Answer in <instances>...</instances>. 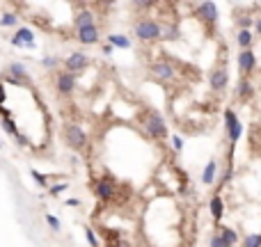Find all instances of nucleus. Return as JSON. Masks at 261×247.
Wrapping results in <instances>:
<instances>
[{"label":"nucleus","instance_id":"nucleus-1","mask_svg":"<svg viewBox=\"0 0 261 247\" xmlns=\"http://www.w3.org/2000/svg\"><path fill=\"white\" fill-rule=\"evenodd\" d=\"M135 35H137V39L151 41V39H158V37L163 35V28H160L156 21H151V18H144V21H140V23L135 25Z\"/></svg>","mask_w":261,"mask_h":247},{"label":"nucleus","instance_id":"nucleus-2","mask_svg":"<svg viewBox=\"0 0 261 247\" xmlns=\"http://www.w3.org/2000/svg\"><path fill=\"white\" fill-rule=\"evenodd\" d=\"M144 126H147V133L154 137V140H165L167 137V126L158 112H151L147 117V122H144Z\"/></svg>","mask_w":261,"mask_h":247},{"label":"nucleus","instance_id":"nucleus-3","mask_svg":"<svg viewBox=\"0 0 261 247\" xmlns=\"http://www.w3.org/2000/svg\"><path fill=\"white\" fill-rule=\"evenodd\" d=\"M66 133V142H69V147L73 149H80L85 144V140H87V135H85V130L80 128V126H76V124H69L65 128Z\"/></svg>","mask_w":261,"mask_h":247},{"label":"nucleus","instance_id":"nucleus-4","mask_svg":"<svg viewBox=\"0 0 261 247\" xmlns=\"http://www.w3.org/2000/svg\"><path fill=\"white\" fill-rule=\"evenodd\" d=\"M208 85H211V89H215V92H222V89L229 85V71L227 69H213L211 71V76H208Z\"/></svg>","mask_w":261,"mask_h":247},{"label":"nucleus","instance_id":"nucleus-5","mask_svg":"<svg viewBox=\"0 0 261 247\" xmlns=\"http://www.w3.org/2000/svg\"><path fill=\"white\" fill-rule=\"evenodd\" d=\"M12 44L16 48L25 46V48H35V35L30 28H18V32L12 37Z\"/></svg>","mask_w":261,"mask_h":247},{"label":"nucleus","instance_id":"nucleus-6","mask_svg":"<svg viewBox=\"0 0 261 247\" xmlns=\"http://www.w3.org/2000/svg\"><path fill=\"white\" fill-rule=\"evenodd\" d=\"M238 66H241V71L243 73H252L255 71V66H257V58H255V53L252 51H241L238 53Z\"/></svg>","mask_w":261,"mask_h":247},{"label":"nucleus","instance_id":"nucleus-7","mask_svg":"<svg viewBox=\"0 0 261 247\" xmlns=\"http://www.w3.org/2000/svg\"><path fill=\"white\" fill-rule=\"evenodd\" d=\"M197 14H199V18H204L211 25L218 21V7H215V2H202L197 7Z\"/></svg>","mask_w":261,"mask_h":247},{"label":"nucleus","instance_id":"nucleus-8","mask_svg":"<svg viewBox=\"0 0 261 247\" xmlns=\"http://www.w3.org/2000/svg\"><path fill=\"white\" fill-rule=\"evenodd\" d=\"M58 89L62 94H71L73 89H76V78L66 71V73H60L58 76Z\"/></svg>","mask_w":261,"mask_h":247},{"label":"nucleus","instance_id":"nucleus-9","mask_svg":"<svg viewBox=\"0 0 261 247\" xmlns=\"http://www.w3.org/2000/svg\"><path fill=\"white\" fill-rule=\"evenodd\" d=\"M151 71H154L160 80H172L174 78V69H172V64H167V62H154V64H151Z\"/></svg>","mask_w":261,"mask_h":247},{"label":"nucleus","instance_id":"nucleus-10","mask_svg":"<svg viewBox=\"0 0 261 247\" xmlns=\"http://www.w3.org/2000/svg\"><path fill=\"white\" fill-rule=\"evenodd\" d=\"M208 211H211L215 222L222 220V215H225V204H222V197H220V194H213V197H211V201H208Z\"/></svg>","mask_w":261,"mask_h":247},{"label":"nucleus","instance_id":"nucleus-11","mask_svg":"<svg viewBox=\"0 0 261 247\" xmlns=\"http://www.w3.org/2000/svg\"><path fill=\"white\" fill-rule=\"evenodd\" d=\"M66 66H69V73L71 71H83L87 66V55L83 53H71L66 58Z\"/></svg>","mask_w":261,"mask_h":247},{"label":"nucleus","instance_id":"nucleus-12","mask_svg":"<svg viewBox=\"0 0 261 247\" xmlns=\"http://www.w3.org/2000/svg\"><path fill=\"white\" fill-rule=\"evenodd\" d=\"M78 39H80V44H96V41H99V30H96V25L78 30Z\"/></svg>","mask_w":261,"mask_h":247},{"label":"nucleus","instance_id":"nucleus-13","mask_svg":"<svg viewBox=\"0 0 261 247\" xmlns=\"http://www.w3.org/2000/svg\"><path fill=\"white\" fill-rule=\"evenodd\" d=\"M96 194L101 197V199H110L115 194V188H113V183L108 181V179H103V181L96 183Z\"/></svg>","mask_w":261,"mask_h":247},{"label":"nucleus","instance_id":"nucleus-14","mask_svg":"<svg viewBox=\"0 0 261 247\" xmlns=\"http://www.w3.org/2000/svg\"><path fill=\"white\" fill-rule=\"evenodd\" d=\"M89 25H94V14L85 9V12H80L76 16V28L83 30V28H89Z\"/></svg>","mask_w":261,"mask_h":247},{"label":"nucleus","instance_id":"nucleus-15","mask_svg":"<svg viewBox=\"0 0 261 247\" xmlns=\"http://www.w3.org/2000/svg\"><path fill=\"white\" fill-rule=\"evenodd\" d=\"M215 160H208V165L204 167V172H202V183L204 185H211V183L215 181Z\"/></svg>","mask_w":261,"mask_h":247},{"label":"nucleus","instance_id":"nucleus-16","mask_svg":"<svg viewBox=\"0 0 261 247\" xmlns=\"http://www.w3.org/2000/svg\"><path fill=\"white\" fill-rule=\"evenodd\" d=\"M220 238H222L229 247H234L238 243V234L234 229H229V227H222V229H220Z\"/></svg>","mask_w":261,"mask_h":247},{"label":"nucleus","instance_id":"nucleus-17","mask_svg":"<svg viewBox=\"0 0 261 247\" xmlns=\"http://www.w3.org/2000/svg\"><path fill=\"white\" fill-rule=\"evenodd\" d=\"M252 94H255L252 82H250L248 78H243V80H241V85H238V96H241V99H252Z\"/></svg>","mask_w":261,"mask_h":247},{"label":"nucleus","instance_id":"nucleus-18","mask_svg":"<svg viewBox=\"0 0 261 247\" xmlns=\"http://www.w3.org/2000/svg\"><path fill=\"white\" fill-rule=\"evenodd\" d=\"M108 44H110V46H117V48H130V39L124 35H110L108 37Z\"/></svg>","mask_w":261,"mask_h":247},{"label":"nucleus","instance_id":"nucleus-19","mask_svg":"<svg viewBox=\"0 0 261 247\" xmlns=\"http://www.w3.org/2000/svg\"><path fill=\"white\" fill-rule=\"evenodd\" d=\"M238 46L243 48V51H248L250 48V44H252V32L250 30H238Z\"/></svg>","mask_w":261,"mask_h":247},{"label":"nucleus","instance_id":"nucleus-20","mask_svg":"<svg viewBox=\"0 0 261 247\" xmlns=\"http://www.w3.org/2000/svg\"><path fill=\"white\" fill-rule=\"evenodd\" d=\"M238 124H241V122H238L236 112H234V110H229V108H227V110H225V126H227V130H234V128H236V126H238Z\"/></svg>","mask_w":261,"mask_h":247},{"label":"nucleus","instance_id":"nucleus-21","mask_svg":"<svg viewBox=\"0 0 261 247\" xmlns=\"http://www.w3.org/2000/svg\"><path fill=\"white\" fill-rule=\"evenodd\" d=\"M243 247H261V234H248L243 238Z\"/></svg>","mask_w":261,"mask_h":247},{"label":"nucleus","instance_id":"nucleus-22","mask_svg":"<svg viewBox=\"0 0 261 247\" xmlns=\"http://www.w3.org/2000/svg\"><path fill=\"white\" fill-rule=\"evenodd\" d=\"M12 73H14V78H16V82L18 80H28V73H25L23 64H12Z\"/></svg>","mask_w":261,"mask_h":247},{"label":"nucleus","instance_id":"nucleus-23","mask_svg":"<svg viewBox=\"0 0 261 247\" xmlns=\"http://www.w3.org/2000/svg\"><path fill=\"white\" fill-rule=\"evenodd\" d=\"M241 133H243V124H238L234 130H229V142H232V144H236L238 137H241Z\"/></svg>","mask_w":261,"mask_h":247},{"label":"nucleus","instance_id":"nucleus-24","mask_svg":"<svg viewBox=\"0 0 261 247\" xmlns=\"http://www.w3.org/2000/svg\"><path fill=\"white\" fill-rule=\"evenodd\" d=\"M16 14H5V16L0 18V25H16Z\"/></svg>","mask_w":261,"mask_h":247},{"label":"nucleus","instance_id":"nucleus-25","mask_svg":"<svg viewBox=\"0 0 261 247\" xmlns=\"http://www.w3.org/2000/svg\"><path fill=\"white\" fill-rule=\"evenodd\" d=\"M208 245H211V247H229L225 241H222V238H220V234H213V236H211V243H208Z\"/></svg>","mask_w":261,"mask_h":247},{"label":"nucleus","instance_id":"nucleus-26","mask_svg":"<svg viewBox=\"0 0 261 247\" xmlns=\"http://www.w3.org/2000/svg\"><path fill=\"white\" fill-rule=\"evenodd\" d=\"M46 222L51 224V229H53V231H60V220L55 218V215H51V213H46Z\"/></svg>","mask_w":261,"mask_h":247},{"label":"nucleus","instance_id":"nucleus-27","mask_svg":"<svg viewBox=\"0 0 261 247\" xmlns=\"http://www.w3.org/2000/svg\"><path fill=\"white\" fill-rule=\"evenodd\" d=\"M2 126H5V130L7 133H16V126H14V122L9 117H5L2 119Z\"/></svg>","mask_w":261,"mask_h":247},{"label":"nucleus","instance_id":"nucleus-28","mask_svg":"<svg viewBox=\"0 0 261 247\" xmlns=\"http://www.w3.org/2000/svg\"><path fill=\"white\" fill-rule=\"evenodd\" d=\"M85 236H87V241H89V245H92V247H99V241H96V236H94V231H92V229H87V231H85Z\"/></svg>","mask_w":261,"mask_h":247},{"label":"nucleus","instance_id":"nucleus-29","mask_svg":"<svg viewBox=\"0 0 261 247\" xmlns=\"http://www.w3.org/2000/svg\"><path fill=\"white\" fill-rule=\"evenodd\" d=\"M167 32H163L160 37H165V39H177L179 37V32H177V28H165Z\"/></svg>","mask_w":261,"mask_h":247},{"label":"nucleus","instance_id":"nucleus-30","mask_svg":"<svg viewBox=\"0 0 261 247\" xmlns=\"http://www.w3.org/2000/svg\"><path fill=\"white\" fill-rule=\"evenodd\" d=\"M66 188H69L66 183H58V185H53V188H51V194H60V192H65Z\"/></svg>","mask_w":261,"mask_h":247},{"label":"nucleus","instance_id":"nucleus-31","mask_svg":"<svg viewBox=\"0 0 261 247\" xmlns=\"http://www.w3.org/2000/svg\"><path fill=\"white\" fill-rule=\"evenodd\" d=\"M32 177L37 179V183H39V185H46V177H44L42 172H37V170H32Z\"/></svg>","mask_w":261,"mask_h":247},{"label":"nucleus","instance_id":"nucleus-32","mask_svg":"<svg viewBox=\"0 0 261 247\" xmlns=\"http://www.w3.org/2000/svg\"><path fill=\"white\" fill-rule=\"evenodd\" d=\"M172 144H174V149H177V151H181V149H184V140H181L179 135L172 137Z\"/></svg>","mask_w":261,"mask_h":247},{"label":"nucleus","instance_id":"nucleus-33","mask_svg":"<svg viewBox=\"0 0 261 247\" xmlns=\"http://www.w3.org/2000/svg\"><path fill=\"white\" fill-rule=\"evenodd\" d=\"M55 62H58V60L51 58V55H48V58H44V66H48V69H51V66H55Z\"/></svg>","mask_w":261,"mask_h":247},{"label":"nucleus","instance_id":"nucleus-34","mask_svg":"<svg viewBox=\"0 0 261 247\" xmlns=\"http://www.w3.org/2000/svg\"><path fill=\"white\" fill-rule=\"evenodd\" d=\"M113 51H115V48L110 46V44H106V46H103V55H113Z\"/></svg>","mask_w":261,"mask_h":247},{"label":"nucleus","instance_id":"nucleus-35","mask_svg":"<svg viewBox=\"0 0 261 247\" xmlns=\"http://www.w3.org/2000/svg\"><path fill=\"white\" fill-rule=\"evenodd\" d=\"M65 204H66V206H78V204H80V201H78V199H66Z\"/></svg>","mask_w":261,"mask_h":247},{"label":"nucleus","instance_id":"nucleus-36","mask_svg":"<svg viewBox=\"0 0 261 247\" xmlns=\"http://www.w3.org/2000/svg\"><path fill=\"white\" fill-rule=\"evenodd\" d=\"M2 101H5V87L0 85V103H2Z\"/></svg>","mask_w":261,"mask_h":247},{"label":"nucleus","instance_id":"nucleus-37","mask_svg":"<svg viewBox=\"0 0 261 247\" xmlns=\"http://www.w3.org/2000/svg\"><path fill=\"white\" fill-rule=\"evenodd\" d=\"M255 28H257V32L261 35V18H257V23H255Z\"/></svg>","mask_w":261,"mask_h":247}]
</instances>
